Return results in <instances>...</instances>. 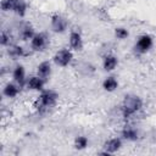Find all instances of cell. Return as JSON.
Here are the masks:
<instances>
[{"label": "cell", "instance_id": "1", "mask_svg": "<svg viewBox=\"0 0 156 156\" xmlns=\"http://www.w3.org/2000/svg\"><path fill=\"white\" fill-rule=\"evenodd\" d=\"M144 108V100L136 94H126L121 102V116L124 121H130Z\"/></svg>", "mask_w": 156, "mask_h": 156}, {"label": "cell", "instance_id": "2", "mask_svg": "<svg viewBox=\"0 0 156 156\" xmlns=\"http://www.w3.org/2000/svg\"><path fill=\"white\" fill-rule=\"evenodd\" d=\"M58 99H60V95L56 90L45 88L44 90L38 93L34 107L39 115H44V113L49 112L50 110H52L54 107H56Z\"/></svg>", "mask_w": 156, "mask_h": 156}, {"label": "cell", "instance_id": "3", "mask_svg": "<svg viewBox=\"0 0 156 156\" xmlns=\"http://www.w3.org/2000/svg\"><path fill=\"white\" fill-rule=\"evenodd\" d=\"M74 61V51L71 48H61L52 55V63L60 68L71 66Z\"/></svg>", "mask_w": 156, "mask_h": 156}, {"label": "cell", "instance_id": "4", "mask_svg": "<svg viewBox=\"0 0 156 156\" xmlns=\"http://www.w3.org/2000/svg\"><path fill=\"white\" fill-rule=\"evenodd\" d=\"M154 46V37L149 33H143L138 35V38L134 41L133 50L136 55H145L147 54Z\"/></svg>", "mask_w": 156, "mask_h": 156}, {"label": "cell", "instance_id": "5", "mask_svg": "<svg viewBox=\"0 0 156 156\" xmlns=\"http://www.w3.org/2000/svg\"><path fill=\"white\" fill-rule=\"evenodd\" d=\"M49 23H50V29L56 34H63L69 28V20L65 15L58 12H55L50 16Z\"/></svg>", "mask_w": 156, "mask_h": 156}, {"label": "cell", "instance_id": "6", "mask_svg": "<svg viewBox=\"0 0 156 156\" xmlns=\"http://www.w3.org/2000/svg\"><path fill=\"white\" fill-rule=\"evenodd\" d=\"M50 45V35L45 32H37L29 40V46L33 52H44Z\"/></svg>", "mask_w": 156, "mask_h": 156}, {"label": "cell", "instance_id": "7", "mask_svg": "<svg viewBox=\"0 0 156 156\" xmlns=\"http://www.w3.org/2000/svg\"><path fill=\"white\" fill-rule=\"evenodd\" d=\"M123 139L119 136H112L108 138L104 141L102 144V151H100V155H105V156H111L117 154L122 147H123Z\"/></svg>", "mask_w": 156, "mask_h": 156}, {"label": "cell", "instance_id": "8", "mask_svg": "<svg viewBox=\"0 0 156 156\" xmlns=\"http://www.w3.org/2000/svg\"><path fill=\"white\" fill-rule=\"evenodd\" d=\"M68 45L74 52H82L84 50V39L78 29H72L68 33Z\"/></svg>", "mask_w": 156, "mask_h": 156}, {"label": "cell", "instance_id": "9", "mask_svg": "<svg viewBox=\"0 0 156 156\" xmlns=\"http://www.w3.org/2000/svg\"><path fill=\"white\" fill-rule=\"evenodd\" d=\"M45 83L46 80L43 79L41 77H39L37 73L28 77L27 78V82H26V89L29 90V91H34V93H40L41 90L45 89Z\"/></svg>", "mask_w": 156, "mask_h": 156}, {"label": "cell", "instance_id": "10", "mask_svg": "<svg viewBox=\"0 0 156 156\" xmlns=\"http://www.w3.org/2000/svg\"><path fill=\"white\" fill-rule=\"evenodd\" d=\"M121 138L124 141H129V143H134L138 141L140 139V130L139 128H136L135 126L132 124H126L122 130H121Z\"/></svg>", "mask_w": 156, "mask_h": 156}, {"label": "cell", "instance_id": "11", "mask_svg": "<svg viewBox=\"0 0 156 156\" xmlns=\"http://www.w3.org/2000/svg\"><path fill=\"white\" fill-rule=\"evenodd\" d=\"M119 65V58L117 55L112 54V52H107L106 55H104L102 61H101V67L105 72L111 73L113 72Z\"/></svg>", "mask_w": 156, "mask_h": 156}, {"label": "cell", "instance_id": "12", "mask_svg": "<svg viewBox=\"0 0 156 156\" xmlns=\"http://www.w3.org/2000/svg\"><path fill=\"white\" fill-rule=\"evenodd\" d=\"M11 77L12 80L16 82L17 84H20L22 88L26 87V82H27V72H26V67L22 63H17L11 72Z\"/></svg>", "mask_w": 156, "mask_h": 156}, {"label": "cell", "instance_id": "13", "mask_svg": "<svg viewBox=\"0 0 156 156\" xmlns=\"http://www.w3.org/2000/svg\"><path fill=\"white\" fill-rule=\"evenodd\" d=\"M35 33V28L30 22H23L18 28V38L22 41H29Z\"/></svg>", "mask_w": 156, "mask_h": 156}, {"label": "cell", "instance_id": "14", "mask_svg": "<svg viewBox=\"0 0 156 156\" xmlns=\"http://www.w3.org/2000/svg\"><path fill=\"white\" fill-rule=\"evenodd\" d=\"M35 73L41 77L43 79H45L46 82L50 79L51 74H52V62L49 61V60H44L41 62H39L37 65V69H35Z\"/></svg>", "mask_w": 156, "mask_h": 156}, {"label": "cell", "instance_id": "15", "mask_svg": "<svg viewBox=\"0 0 156 156\" xmlns=\"http://www.w3.org/2000/svg\"><path fill=\"white\" fill-rule=\"evenodd\" d=\"M21 89H22V87L20 84H17L13 80H11V82L9 80V82L5 83V85L2 88V95L6 99H15L20 95Z\"/></svg>", "mask_w": 156, "mask_h": 156}, {"label": "cell", "instance_id": "16", "mask_svg": "<svg viewBox=\"0 0 156 156\" xmlns=\"http://www.w3.org/2000/svg\"><path fill=\"white\" fill-rule=\"evenodd\" d=\"M6 51H7L9 57L12 60H18V58L26 57L28 55L24 46H22L20 44H11L9 48H6Z\"/></svg>", "mask_w": 156, "mask_h": 156}, {"label": "cell", "instance_id": "17", "mask_svg": "<svg viewBox=\"0 0 156 156\" xmlns=\"http://www.w3.org/2000/svg\"><path fill=\"white\" fill-rule=\"evenodd\" d=\"M101 87H102V89H104L106 93H113V91H116V90L118 89L119 82H118V79H117L116 76L108 74V76H106V77L104 78V80H102V83H101Z\"/></svg>", "mask_w": 156, "mask_h": 156}, {"label": "cell", "instance_id": "18", "mask_svg": "<svg viewBox=\"0 0 156 156\" xmlns=\"http://www.w3.org/2000/svg\"><path fill=\"white\" fill-rule=\"evenodd\" d=\"M89 146V138L84 134H79L73 140V147L78 151H83Z\"/></svg>", "mask_w": 156, "mask_h": 156}, {"label": "cell", "instance_id": "19", "mask_svg": "<svg viewBox=\"0 0 156 156\" xmlns=\"http://www.w3.org/2000/svg\"><path fill=\"white\" fill-rule=\"evenodd\" d=\"M27 12H28V2L26 0H18L15 6L13 13L20 18H23V17H26Z\"/></svg>", "mask_w": 156, "mask_h": 156}, {"label": "cell", "instance_id": "20", "mask_svg": "<svg viewBox=\"0 0 156 156\" xmlns=\"http://www.w3.org/2000/svg\"><path fill=\"white\" fill-rule=\"evenodd\" d=\"M78 72L84 77H90L95 73V66L90 62H82L78 66Z\"/></svg>", "mask_w": 156, "mask_h": 156}, {"label": "cell", "instance_id": "21", "mask_svg": "<svg viewBox=\"0 0 156 156\" xmlns=\"http://www.w3.org/2000/svg\"><path fill=\"white\" fill-rule=\"evenodd\" d=\"M113 35L117 40H126L129 37V30L123 26H118L113 29Z\"/></svg>", "mask_w": 156, "mask_h": 156}, {"label": "cell", "instance_id": "22", "mask_svg": "<svg viewBox=\"0 0 156 156\" xmlns=\"http://www.w3.org/2000/svg\"><path fill=\"white\" fill-rule=\"evenodd\" d=\"M12 40H13V37L10 32H7V30L1 32V34H0V45L2 48H9L11 44H13Z\"/></svg>", "mask_w": 156, "mask_h": 156}, {"label": "cell", "instance_id": "23", "mask_svg": "<svg viewBox=\"0 0 156 156\" xmlns=\"http://www.w3.org/2000/svg\"><path fill=\"white\" fill-rule=\"evenodd\" d=\"M17 1L18 0H1L0 6H1L2 12H13Z\"/></svg>", "mask_w": 156, "mask_h": 156}]
</instances>
